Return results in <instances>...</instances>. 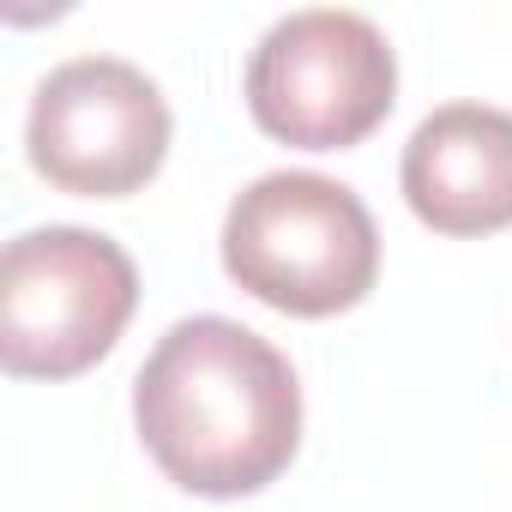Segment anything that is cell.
<instances>
[{
	"mask_svg": "<svg viewBox=\"0 0 512 512\" xmlns=\"http://www.w3.org/2000/svg\"><path fill=\"white\" fill-rule=\"evenodd\" d=\"M133 422L157 470L205 500H235L284 476L302 446V386L278 344L223 314H193L157 338L133 380Z\"/></svg>",
	"mask_w": 512,
	"mask_h": 512,
	"instance_id": "cell-1",
	"label": "cell"
},
{
	"mask_svg": "<svg viewBox=\"0 0 512 512\" xmlns=\"http://www.w3.org/2000/svg\"><path fill=\"white\" fill-rule=\"evenodd\" d=\"M223 272L278 314L326 320L374 290L380 229L344 181L278 169L235 193L223 217Z\"/></svg>",
	"mask_w": 512,
	"mask_h": 512,
	"instance_id": "cell-2",
	"label": "cell"
},
{
	"mask_svg": "<svg viewBox=\"0 0 512 512\" xmlns=\"http://www.w3.org/2000/svg\"><path fill=\"white\" fill-rule=\"evenodd\" d=\"M139 308L127 247L49 223L7 241L0 260V362L19 380H73L115 350Z\"/></svg>",
	"mask_w": 512,
	"mask_h": 512,
	"instance_id": "cell-3",
	"label": "cell"
},
{
	"mask_svg": "<svg viewBox=\"0 0 512 512\" xmlns=\"http://www.w3.org/2000/svg\"><path fill=\"white\" fill-rule=\"evenodd\" d=\"M398 103V61L374 19L308 7L278 19L247 61V109L272 139L344 151Z\"/></svg>",
	"mask_w": 512,
	"mask_h": 512,
	"instance_id": "cell-4",
	"label": "cell"
},
{
	"mask_svg": "<svg viewBox=\"0 0 512 512\" xmlns=\"http://www.w3.org/2000/svg\"><path fill=\"white\" fill-rule=\"evenodd\" d=\"M25 145L49 187L85 199H121L163 169L169 103L133 61L79 55L37 85Z\"/></svg>",
	"mask_w": 512,
	"mask_h": 512,
	"instance_id": "cell-5",
	"label": "cell"
},
{
	"mask_svg": "<svg viewBox=\"0 0 512 512\" xmlns=\"http://www.w3.org/2000/svg\"><path fill=\"white\" fill-rule=\"evenodd\" d=\"M410 211L440 235H494L512 223V115L488 103L434 109L398 163Z\"/></svg>",
	"mask_w": 512,
	"mask_h": 512,
	"instance_id": "cell-6",
	"label": "cell"
}]
</instances>
